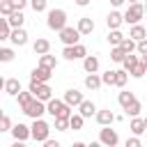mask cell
Returning a JSON list of instances; mask_svg holds the SVG:
<instances>
[{"mask_svg":"<svg viewBox=\"0 0 147 147\" xmlns=\"http://www.w3.org/2000/svg\"><path fill=\"white\" fill-rule=\"evenodd\" d=\"M28 92L32 94V99H37V101H41V103H46L48 99H53V90H51L48 83H32V80H30Z\"/></svg>","mask_w":147,"mask_h":147,"instance_id":"6da1fadb","label":"cell"},{"mask_svg":"<svg viewBox=\"0 0 147 147\" xmlns=\"http://www.w3.org/2000/svg\"><path fill=\"white\" fill-rule=\"evenodd\" d=\"M46 113H51L53 117H64V119H69L71 108H69L62 99H48V101H46Z\"/></svg>","mask_w":147,"mask_h":147,"instance_id":"7a4b0ae2","label":"cell"},{"mask_svg":"<svg viewBox=\"0 0 147 147\" xmlns=\"http://www.w3.org/2000/svg\"><path fill=\"white\" fill-rule=\"evenodd\" d=\"M48 136H51V124L44 119H34L30 126V138H34L37 142H44V140H48Z\"/></svg>","mask_w":147,"mask_h":147,"instance_id":"3957f363","label":"cell"},{"mask_svg":"<svg viewBox=\"0 0 147 147\" xmlns=\"http://www.w3.org/2000/svg\"><path fill=\"white\" fill-rule=\"evenodd\" d=\"M46 25L55 32H60L64 25H67V11L64 9H51L48 11V18H46Z\"/></svg>","mask_w":147,"mask_h":147,"instance_id":"277c9868","label":"cell"},{"mask_svg":"<svg viewBox=\"0 0 147 147\" xmlns=\"http://www.w3.org/2000/svg\"><path fill=\"white\" fill-rule=\"evenodd\" d=\"M142 14H145V7H142L140 2H136V5H129V9L122 14V21L129 23V25H136V23H140Z\"/></svg>","mask_w":147,"mask_h":147,"instance_id":"5b68a950","label":"cell"},{"mask_svg":"<svg viewBox=\"0 0 147 147\" xmlns=\"http://www.w3.org/2000/svg\"><path fill=\"white\" fill-rule=\"evenodd\" d=\"M99 142H101V145H106V147H117L119 136H117V131H115V129L103 126V129H101V133H99Z\"/></svg>","mask_w":147,"mask_h":147,"instance_id":"8992f818","label":"cell"},{"mask_svg":"<svg viewBox=\"0 0 147 147\" xmlns=\"http://www.w3.org/2000/svg\"><path fill=\"white\" fill-rule=\"evenodd\" d=\"M85 55H87V48H85L83 44L64 46V51H62V57H64V60H80V57H85Z\"/></svg>","mask_w":147,"mask_h":147,"instance_id":"52a82bcc","label":"cell"},{"mask_svg":"<svg viewBox=\"0 0 147 147\" xmlns=\"http://www.w3.org/2000/svg\"><path fill=\"white\" fill-rule=\"evenodd\" d=\"M23 113H25L28 117H32V119H41V115L46 113V103H41V101H37V99H32V101L23 108Z\"/></svg>","mask_w":147,"mask_h":147,"instance_id":"ba28073f","label":"cell"},{"mask_svg":"<svg viewBox=\"0 0 147 147\" xmlns=\"http://www.w3.org/2000/svg\"><path fill=\"white\" fill-rule=\"evenodd\" d=\"M78 39H80V34H78L76 28L64 25V28L60 30V41H62L64 46H74V44H78Z\"/></svg>","mask_w":147,"mask_h":147,"instance_id":"9c48e42d","label":"cell"},{"mask_svg":"<svg viewBox=\"0 0 147 147\" xmlns=\"http://www.w3.org/2000/svg\"><path fill=\"white\" fill-rule=\"evenodd\" d=\"M69 108H78L80 106V101H83V92H78L76 87H71V90H67L64 92V99H62Z\"/></svg>","mask_w":147,"mask_h":147,"instance_id":"30bf717a","label":"cell"},{"mask_svg":"<svg viewBox=\"0 0 147 147\" xmlns=\"http://www.w3.org/2000/svg\"><path fill=\"white\" fill-rule=\"evenodd\" d=\"M9 131H11L14 140H18V142H25V140L30 138V126H28V124H21V122H18V124H11Z\"/></svg>","mask_w":147,"mask_h":147,"instance_id":"8fae6325","label":"cell"},{"mask_svg":"<svg viewBox=\"0 0 147 147\" xmlns=\"http://www.w3.org/2000/svg\"><path fill=\"white\" fill-rule=\"evenodd\" d=\"M9 41H11L14 46H25V44H28V32H25L23 28H14V30L9 32Z\"/></svg>","mask_w":147,"mask_h":147,"instance_id":"7c38bea8","label":"cell"},{"mask_svg":"<svg viewBox=\"0 0 147 147\" xmlns=\"http://www.w3.org/2000/svg\"><path fill=\"white\" fill-rule=\"evenodd\" d=\"M51 76H53V74H51L48 69H44V67H34L32 74H30V80H32V83H48Z\"/></svg>","mask_w":147,"mask_h":147,"instance_id":"4fadbf2b","label":"cell"},{"mask_svg":"<svg viewBox=\"0 0 147 147\" xmlns=\"http://www.w3.org/2000/svg\"><path fill=\"white\" fill-rule=\"evenodd\" d=\"M94 113H96V106H94V101H87V99H83V101H80V106H78V115H80L83 119H87V117H94Z\"/></svg>","mask_w":147,"mask_h":147,"instance_id":"5bb4252c","label":"cell"},{"mask_svg":"<svg viewBox=\"0 0 147 147\" xmlns=\"http://www.w3.org/2000/svg\"><path fill=\"white\" fill-rule=\"evenodd\" d=\"M94 119H96L101 126H110V124L115 122V115H113L110 108H106V110H96V113H94Z\"/></svg>","mask_w":147,"mask_h":147,"instance_id":"9a60e30c","label":"cell"},{"mask_svg":"<svg viewBox=\"0 0 147 147\" xmlns=\"http://www.w3.org/2000/svg\"><path fill=\"white\" fill-rule=\"evenodd\" d=\"M76 30H78V34H92L94 32V21L90 16H83V18H78Z\"/></svg>","mask_w":147,"mask_h":147,"instance_id":"2e32d148","label":"cell"},{"mask_svg":"<svg viewBox=\"0 0 147 147\" xmlns=\"http://www.w3.org/2000/svg\"><path fill=\"white\" fill-rule=\"evenodd\" d=\"M129 129H131V133H133L136 138H140V136L145 133V129H147V119H142V117H133L131 124H129Z\"/></svg>","mask_w":147,"mask_h":147,"instance_id":"e0dca14e","label":"cell"},{"mask_svg":"<svg viewBox=\"0 0 147 147\" xmlns=\"http://www.w3.org/2000/svg\"><path fill=\"white\" fill-rule=\"evenodd\" d=\"M129 39H131V41H142V39H147V30H145L140 23H136V25H131V30H129Z\"/></svg>","mask_w":147,"mask_h":147,"instance_id":"ac0fdd59","label":"cell"},{"mask_svg":"<svg viewBox=\"0 0 147 147\" xmlns=\"http://www.w3.org/2000/svg\"><path fill=\"white\" fill-rule=\"evenodd\" d=\"M83 69L87 74H96L99 71V57L96 55H85L83 57Z\"/></svg>","mask_w":147,"mask_h":147,"instance_id":"d6986e66","label":"cell"},{"mask_svg":"<svg viewBox=\"0 0 147 147\" xmlns=\"http://www.w3.org/2000/svg\"><path fill=\"white\" fill-rule=\"evenodd\" d=\"M122 23H124V21H122V14H119V11H110V14L106 16V25H108V30H119Z\"/></svg>","mask_w":147,"mask_h":147,"instance_id":"ffe728a7","label":"cell"},{"mask_svg":"<svg viewBox=\"0 0 147 147\" xmlns=\"http://www.w3.org/2000/svg\"><path fill=\"white\" fill-rule=\"evenodd\" d=\"M23 21H25V16H23V11H11L9 16H7V25L14 30V28H23Z\"/></svg>","mask_w":147,"mask_h":147,"instance_id":"44dd1931","label":"cell"},{"mask_svg":"<svg viewBox=\"0 0 147 147\" xmlns=\"http://www.w3.org/2000/svg\"><path fill=\"white\" fill-rule=\"evenodd\" d=\"M32 51H34L37 55H46V53L51 51V41H48V39H44V37H39V39L32 44Z\"/></svg>","mask_w":147,"mask_h":147,"instance_id":"7402d4cb","label":"cell"},{"mask_svg":"<svg viewBox=\"0 0 147 147\" xmlns=\"http://www.w3.org/2000/svg\"><path fill=\"white\" fill-rule=\"evenodd\" d=\"M129 74H131L133 78H142V76L147 74V57H140V60H138V64H136Z\"/></svg>","mask_w":147,"mask_h":147,"instance_id":"603a6c76","label":"cell"},{"mask_svg":"<svg viewBox=\"0 0 147 147\" xmlns=\"http://www.w3.org/2000/svg\"><path fill=\"white\" fill-rule=\"evenodd\" d=\"M5 92L11 94V96H16V94L21 92V80H18V78H7V80H5Z\"/></svg>","mask_w":147,"mask_h":147,"instance_id":"cb8c5ba5","label":"cell"},{"mask_svg":"<svg viewBox=\"0 0 147 147\" xmlns=\"http://www.w3.org/2000/svg\"><path fill=\"white\" fill-rule=\"evenodd\" d=\"M39 67H44V69H48V71H53L55 67H57V60H55V55H39Z\"/></svg>","mask_w":147,"mask_h":147,"instance_id":"d4e9b609","label":"cell"},{"mask_svg":"<svg viewBox=\"0 0 147 147\" xmlns=\"http://www.w3.org/2000/svg\"><path fill=\"white\" fill-rule=\"evenodd\" d=\"M138 60H140L138 55H133V53H129V55H124V60H122L119 64H122V67H124V71L129 74V71H131V69H133V67L138 64Z\"/></svg>","mask_w":147,"mask_h":147,"instance_id":"484cf974","label":"cell"},{"mask_svg":"<svg viewBox=\"0 0 147 147\" xmlns=\"http://www.w3.org/2000/svg\"><path fill=\"white\" fill-rule=\"evenodd\" d=\"M85 87L92 90V92L99 90V87H101V78H99L96 74H87V76H85Z\"/></svg>","mask_w":147,"mask_h":147,"instance_id":"4316f807","label":"cell"},{"mask_svg":"<svg viewBox=\"0 0 147 147\" xmlns=\"http://www.w3.org/2000/svg\"><path fill=\"white\" fill-rule=\"evenodd\" d=\"M117 101H119V106H122V108H126L131 101H136V94L124 90V92H119V94H117Z\"/></svg>","mask_w":147,"mask_h":147,"instance_id":"83f0119b","label":"cell"},{"mask_svg":"<svg viewBox=\"0 0 147 147\" xmlns=\"http://www.w3.org/2000/svg\"><path fill=\"white\" fill-rule=\"evenodd\" d=\"M140 110H142V103H140L138 99H136V101H131V103L124 108V113H126V115H131V117H138V115H140Z\"/></svg>","mask_w":147,"mask_h":147,"instance_id":"f1b7e54d","label":"cell"},{"mask_svg":"<svg viewBox=\"0 0 147 147\" xmlns=\"http://www.w3.org/2000/svg\"><path fill=\"white\" fill-rule=\"evenodd\" d=\"M83 122H85V119H83L78 113H76V115H74V113L69 115V129H74V131H80V129H83Z\"/></svg>","mask_w":147,"mask_h":147,"instance_id":"f546056e","label":"cell"},{"mask_svg":"<svg viewBox=\"0 0 147 147\" xmlns=\"http://www.w3.org/2000/svg\"><path fill=\"white\" fill-rule=\"evenodd\" d=\"M126 80H129V74H126L124 69H115V85H117V87H124Z\"/></svg>","mask_w":147,"mask_h":147,"instance_id":"4dcf8cb0","label":"cell"},{"mask_svg":"<svg viewBox=\"0 0 147 147\" xmlns=\"http://www.w3.org/2000/svg\"><path fill=\"white\" fill-rule=\"evenodd\" d=\"M122 39H124V34H122L119 30H110V32H108V44L119 46V44H122Z\"/></svg>","mask_w":147,"mask_h":147,"instance_id":"1f68e13d","label":"cell"},{"mask_svg":"<svg viewBox=\"0 0 147 147\" xmlns=\"http://www.w3.org/2000/svg\"><path fill=\"white\" fill-rule=\"evenodd\" d=\"M119 48H122V53H124V55H129V53H133V51H136V41H131L129 37H124V39H122V44H119Z\"/></svg>","mask_w":147,"mask_h":147,"instance_id":"d6a6232c","label":"cell"},{"mask_svg":"<svg viewBox=\"0 0 147 147\" xmlns=\"http://www.w3.org/2000/svg\"><path fill=\"white\" fill-rule=\"evenodd\" d=\"M16 99H18V106H21V108H25V106H28V103L32 101V94H30V92H23V90H21V92L16 94Z\"/></svg>","mask_w":147,"mask_h":147,"instance_id":"836d02e7","label":"cell"},{"mask_svg":"<svg viewBox=\"0 0 147 147\" xmlns=\"http://www.w3.org/2000/svg\"><path fill=\"white\" fill-rule=\"evenodd\" d=\"M11 60H14V48L0 46V62H11Z\"/></svg>","mask_w":147,"mask_h":147,"instance_id":"e575fe53","label":"cell"},{"mask_svg":"<svg viewBox=\"0 0 147 147\" xmlns=\"http://www.w3.org/2000/svg\"><path fill=\"white\" fill-rule=\"evenodd\" d=\"M9 32H11V28L7 25V18H0V41L9 39Z\"/></svg>","mask_w":147,"mask_h":147,"instance_id":"d590c367","label":"cell"},{"mask_svg":"<svg viewBox=\"0 0 147 147\" xmlns=\"http://www.w3.org/2000/svg\"><path fill=\"white\" fill-rule=\"evenodd\" d=\"M136 53H138V57H147V39L136 41Z\"/></svg>","mask_w":147,"mask_h":147,"instance_id":"8d00e7d4","label":"cell"},{"mask_svg":"<svg viewBox=\"0 0 147 147\" xmlns=\"http://www.w3.org/2000/svg\"><path fill=\"white\" fill-rule=\"evenodd\" d=\"M99 78H101V85H115V71H110V69Z\"/></svg>","mask_w":147,"mask_h":147,"instance_id":"74e56055","label":"cell"},{"mask_svg":"<svg viewBox=\"0 0 147 147\" xmlns=\"http://www.w3.org/2000/svg\"><path fill=\"white\" fill-rule=\"evenodd\" d=\"M30 7L34 9V14H41L46 11V0H30Z\"/></svg>","mask_w":147,"mask_h":147,"instance_id":"f35d334b","label":"cell"},{"mask_svg":"<svg viewBox=\"0 0 147 147\" xmlns=\"http://www.w3.org/2000/svg\"><path fill=\"white\" fill-rule=\"evenodd\" d=\"M110 60H113V62H122V60H124V53H122L119 46H113V51H110Z\"/></svg>","mask_w":147,"mask_h":147,"instance_id":"ab89813d","label":"cell"},{"mask_svg":"<svg viewBox=\"0 0 147 147\" xmlns=\"http://www.w3.org/2000/svg\"><path fill=\"white\" fill-rule=\"evenodd\" d=\"M11 11H14V9H11V2H9V0H0V14H2V16H9Z\"/></svg>","mask_w":147,"mask_h":147,"instance_id":"60d3db41","label":"cell"},{"mask_svg":"<svg viewBox=\"0 0 147 147\" xmlns=\"http://www.w3.org/2000/svg\"><path fill=\"white\" fill-rule=\"evenodd\" d=\"M55 129H57V131H67V129H69V119H64V117H55Z\"/></svg>","mask_w":147,"mask_h":147,"instance_id":"b9f144b4","label":"cell"},{"mask_svg":"<svg viewBox=\"0 0 147 147\" xmlns=\"http://www.w3.org/2000/svg\"><path fill=\"white\" fill-rule=\"evenodd\" d=\"M11 129V119L7 117V115H2L0 117V133H5V131H9Z\"/></svg>","mask_w":147,"mask_h":147,"instance_id":"7bdbcfd3","label":"cell"},{"mask_svg":"<svg viewBox=\"0 0 147 147\" xmlns=\"http://www.w3.org/2000/svg\"><path fill=\"white\" fill-rule=\"evenodd\" d=\"M11 2V9L14 11H23V7L28 5V0H9Z\"/></svg>","mask_w":147,"mask_h":147,"instance_id":"ee69618b","label":"cell"},{"mask_svg":"<svg viewBox=\"0 0 147 147\" xmlns=\"http://www.w3.org/2000/svg\"><path fill=\"white\" fill-rule=\"evenodd\" d=\"M124 147H142V140L133 136V138H129V140H126V145H124Z\"/></svg>","mask_w":147,"mask_h":147,"instance_id":"f6af8a7d","label":"cell"},{"mask_svg":"<svg viewBox=\"0 0 147 147\" xmlns=\"http://www.w3.org/2000/svg\"><path fill=\"white\" fill-rule=\"evenodd\" d=\"M44 147H62V145H60L57 140H51V138H48V140H44Z\"/></svg>","mask_w":147,"mask_h":147,"instance_id":"bcb514c9","label":"cell"},{"mask_svg":"<svg viewBox=\"0 0 147 147\" xmlns=\"http://www.w3.org/2000/svg\"><path fill=\"white\" fill-rule=\"evenodd\" d=\"M110 5H113V7H122V5H124V0H110Z\"/></svg>","mask_w":147,"mask_h":147,"instance_id":"7dc6e473","label":"cell"},{"mask_svg":"<svg viewBox=\"0 0 147 147\" xmlns=\"http://www.w3.org/2000/svg\"><path fill=\"white\" fill-rule=\"evenodd\" d=\"M76 5H78V7H87V5H90V0H76Z\"/></svg>","mask_w":147,"mask_h":147,"instance_id":"c3c4849f","label":"cell"},{"mask_svg":"<svg viewBox=\"0 0 147 147\" xmlns=\"http://www.w3.org/2000/svg\"><path fill=\"white\" fill-rule=\"evenodd\" d=\"M11 147H28V145H25V142H18V140H14V145H11Z\"/></svg>","mask_w":147,"mask_h":147,"instance_id":"681fc988","label":"cell"},{"mask_svg":"<svg viewBox=\"0 0 147 147\" xmlns=\"http://www.w3.org/2000/svg\"><path fill=\"white\" fill-rule=\"evenodd\" d=\"M85 147H103L101 142H90V145H85Z\"/></svg>","mask_w":147,"mask_h":147,"instance_id":"f907efd6","label":"cell"},{"mask_svg":"<svg viewBox=\"0 0 147 147\" xmlns=\"http://www.w3.org/2000/svg\"><path fill=\"white\" fill-rule=\"evenodd\" d=\"M71 147H85V142H74Z\"/></svg>","mask_w":147,"mask_h":147,"instance_id":"816d5d0a","label":"cell"},{"mask_svg":"<svg viewBox=\"0 0 147 147\" xmlns=\"http://www.w3.org/2000/svg\"><path fill=\"white\" fill-rule=\"evenodd\" d=\"M0 90H5V78L0 76Z\"/></svg>","mask_w":147,"mask_h":147,"instance_id":"f5cc1de1","label":"cell"},{"mask_svg":"<svg viewBox=\"0 0 147 147\" xmlns=\"http://www.w3.org/2000/svg\"><path fill=\"white\" fill-rule=\"evenodd\" d=\"M126 2V0H124ZM136 2H140V0H129V5H136Z\"/></svg>","mask_w":147,"mask_h":147,"instance_id":"db71d44e","label":"cell"},{"mask_svg":"<svg viewBox=\"0 0 147 147\" xmlns=\"http://www.w3.org/2000/svg\"><path fill=\"white\" fill-rule=\"evenodd\" d=\"M2 115H5V113H2V110H0V117H2Z\"/></svg>","mask_w":147,"mask_h":147,"instance_id":"11a10c76","label":"cell"}]
</instances>
